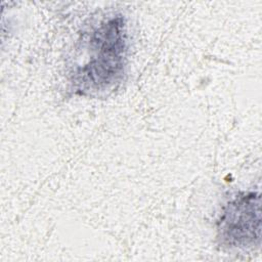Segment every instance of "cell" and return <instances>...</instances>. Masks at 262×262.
<instances>
[{"label":"cell","instance_id":"obj_1","mask_svg":"<svg viewBox=\"0 0 262 262\" xmlns=\"http://www.w3.org/2000/svg\"><path fill=\"white\" fill-rule=\"evenodd\" d=\"M89 59L76 72L79 84L103 90L117 82L124 72L126 31L122 16L102 21L88 41ZM84 87L82 90H84Z\"/></svg>","mask_w":262,"mask_h":262},{"label":"cell","instance_id":"obj_2","mask_svg":"<svg viewBox=\"0 0 262 262\" xmlns=\"http://www.w3.org/2000/svg\"><path fill=\"white\" fill-rule=\"evenodd\" d=\"M260 195L239 192L227 202L217 222L218 239L227 248H248L260 242Z\"/></svg>","mask_w":262,"mask_h":262}]
</instances>
